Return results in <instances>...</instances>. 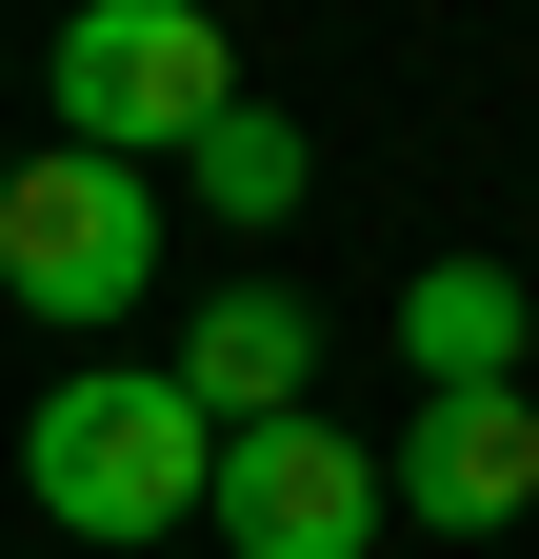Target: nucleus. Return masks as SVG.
Segmentation results:
<instances>
[{"instance_id": "obj_1", "label": "nucleus", "mask_w": 539, "mask_h": 559, "mask_svg": "<svg viewBox=\"0 0 539 559\" xmlns=\"http://www.w3.org/2000/svg\"><path fill=\"white\" fill-rule=\"evenodd\" d=\"M21 479H40V520L60 539H180L200 520V479H220V419H200L160 360H81L40 419H21Z\"/></svg>"}, {"instance_id": "obj_2", "label": "nucleus", "mask_w": 539, "mask_h": 559, "mask_svg": "<svg viewBox=\"0 0 539 559\" xmlns=\"http://www.w3.org/2000/svg\"><path fill=\"white\" fill-rule=\"evenodd\" d=\"M40 100H60V140H81V160H180L200 120L240 100V40L200 21V0H81V21H60V60H40Z\"/></svg>"}, {"instance_id": "obj_3", "label": "nucleus", "mask_w": 539, "mask_h": 559, "mask_svg": "<svg viewBox=\"0 0 539 559\" xmlns=\"http://www.w3.org/2000/svg\"><path fill=\"white\" fill-rule=\"evenodd\" d=\"M0 280L40 320H141L160 300V180L141 160H0Z\"/></svg>"}, {"instance_id": "obj_4", "label": "nucleus", "mask_w": 539, "mask_h": 559, "mask_svg": "<svg viewBox=\"0 0 539 559\" xmlns=\"http://www.w3.org/2000/svg\"><path fill=\"white\" fill-rule=\"evenodd\" d=\"M200 539L220 559H380V460L340 419H240L220 479H200Z\"/></svg>"}, {"instance_id": "obj_5", "label": "nucleus", "mask_w": 539, "mask_h": 559, "mask_svg": "<svg viewBox=\"0 0 539 559\" xmlns=\"http://www.w3.org/2000/svg\"><path fill=\"white\" fill-rule=\"evenodd\" d=\"M380 520H420V539H519L539 520V400H420L399 419V460H380Z\"/></svg>"}, {"instance_id": "obj_6", "label": "nucleus", "mask_w": 539, "mask_h": 559, "mask_svg": "<svg viewBox=\"0 0 539 559\" xmlns=\"http://www.w3.org/2000/svg\"><path fill=\"white\" fill-rule=\"evenodd\" d=\"M160 380L220 419V440H240V419H320V320L280 300V280H220V300L180 320V360H160Z\"/></svg>"}, {"instance_id": "obj_7", "label": "nucleus", "mask_w": 539, "mask_h": 559, "mask_svg": "<svg viewBox=\"0 0 539 559\" xmlns=\"http://www.w3.org/2000/svg\"><path fill=\"white\" fill-rule=\"evenodd\" d=\"M519 260H420L399 280V360H420V400H500L519 380Z\"/></svg>"}, {"instance_id": "obj_8", "label": "nucleus", "mask_w": 539, "mask_h": 559, "mask_svg": "<svg viewBox=\"0 0 539 559\" xmlns=\"http://www.w3.org/2000/svg\"><path fill=\"white\" fill-rule=\"evenodd\" d=\"M180 180L220 200V221H300V180H320V140H300L280 100H220V120L180 140Z\"/></svg>"}]
</instances>
